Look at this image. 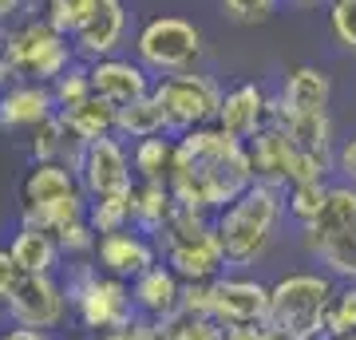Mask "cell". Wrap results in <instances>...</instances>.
I'll return each mask as SVG.
<instances>
[{
  "label": "cell",
  "instance_id": "4fadbf2b",
  "mask_svg": "<svg viewBox=\"0 0 356 340\" xmlns=\"http://www.w3.org/2000/svg\"><path fill=\"white\" fill-rule=\"evenodd\" d=\"M154 253H159V245L151 238H143V229H119V234H103L99 238V245H95V265H99L107 277L135 281L154 265Z\"/></svg>",
  "mask_w": 356,
  "mask_h": 340
},
{
  "label": "cell",
  "instance_id": "60d3db41",
  "mask_svg": "<svg viewBox=\"0 0 356 340\" xmlns=\"http://www.w3.org/2000/svg\"><path fill=\"white\" fill-rule=\"evenodd\" d=\"M0 340H48V332H40V328H4L0 332Z\"/></svg>",
  "mask_w": 356,
  "mask_h": 340
},
{
  "label": "cell",
  "instance_id": "7402d4cb",
  "mask_svg": "<svg viewBox=\"0 0 356 340\" xmlns=\"http://www.w3.org/2000/svg\"><path fill=\"white\" fill-rule=\"evenodd\" d=\"M175 194L166 182H135L131 190V226L143 229V234H159L163 222L175 210Z\"/></svg>",
  "mask_w": 356,
  "mask_h": 340
},
{
  "label": "cell",
  "instance_id": "484cf974",
  "mask_svg": "<svg viewBox=\"0 0 356 340\" xmlns=\"http://www.w3.org/2000/svg\"><path fill=\"white\" fill-rule=\"evenodd\" d=\"M8 253H13V261L20 265V273H51L56 261H60V241L51 238V234L20 226L13 245H8Z\"/></svg>",
  "mask_w": 356,
  "mask_h": 340
},
{
  "label": "cell",
  "instance_id": "ee69618b",
  "mask_svg": "<svg viewBox=\"0 0 356 340\" xmlns=\"http://www.w3.org/2000/svg\"><path fill=\"white\" fill-rule=\"evenodd\" d=\"M4 44H8V28L0 24V56H4Z\"/></svg>",
  "mask_w": 356,
  "mask_h": 340
},
{
  "label": "cell",
  "instance_id": "836d02e7",
  "mask_svg": "<svg viewBox=\"0 0 356 340\" xmlns=\"http://www.w3.org/2000/svg\"><path fill=\"white\" fill-rule=\"evenodd\" d=\"M329 24L337 44L356 56V0H329Z\"/></svg>",
  "mask_w": 356,
  "mask_h": 340
},
{
  "label": "cell",
  "instance_id": "d4e9b609",
  "mask_svg": "<svg viewBox=\"0 0 356 340\" xmlns=\"http://www.w3.org/2000/svg\"><path fill=\"white\" fill-rule=\"evenodd\" d=\"M175 151H178V135H151V139L135 143V151H131V166H135L139 182H170Z\"/></svg>",
  "mask_w": 356,
  "mask_h": 340
},
{
  "label": "cell",
  "instance_id": "4dcf8cb0",
  "mask_svg": "<svg viewBox=\"0 0 356 340\" xmlns=\"http://www.w3.org/2000/svg\"><path fill=\"white\" fill-rule=\"evenodd\" d=\"M88 222L95 234H119L131 226V194L127 198H95L88 202Z\"/></svg>",
  "mask_w": 356,
  "mask_h": 340
},
{
  "label": "cell",
  "instance_id": "8992f818",
  "mask_svg": "<svg viewBox=\"0 0 356 340\" xmlns=\"http://www.w3.org/2000/svg\"><path fill=\"white\" fill-rule=\"evenodd\" d=\"M135 51L147 72H159V76L191 72V63L202 56V32L182 16H151L139 28Z\"/></svg>",
  "mask_w": 356,
  "mask_h": 340
},
{
  "label": "cell",
  "instance_id": "d6a6232c",
  "mask_svg": "<svg viewBox=\"0 0 356 340\" xmlns=\"http://www.w3.org/2000/svg\"><path fill=\"white\" fill-rule=\"evenodd\" d=\"M64 135L67 127L60 119V111L44 119V123L32 131V154H36V163H60V151H64Z\"/></svg>",
  "mask_w": 356,
  "mask_h": 340
},
{
  "label": "cell",
  "instance_id": "74e56055",
  "mask_svg": "<svg viewBox=\"0 0 356 340\" xmlns=\"http://www.w3.org/2000/svg\"><path fill=\"white\" fill-rule=\"evenodd\" d=\"M20 277H24V273H20V265L13 261V253L0 250V301H8V297H13L16 285H20Z\"/></svg>",
  "mask_w": 356,
  "mask_h": 340
},
{
  "label": "cell",
  "instance_id": "7bdbcfd3",
  "mask_svg": "<svg viewBox=\"0 0 356 340\" xmlns=\"http://www.w3.org/2000/svg\"><path fill=\"white\" fill-rule=\"evenodd\" d=\"M8 79H13V67H8V60L0 56V95L8 91Z\"/></svg>",
  "mask_w": 356,
  "mask_h": 340
},
{
  "label": "cell",
  "instance_id": "44dd1931",
  "mask_svg": "<svg viewBox=\"0 0 356 340\" xmlns=\"http://www.w3.org/2000/svg\"><path fill=\"white\" fill-rule=\"evenodd\" d=\"M83 194V182L67 163H36L28 170L24 186H20V198L24 206H44V202H64Z\"/></svg>",
  "mask_w": 356,
  "mask_h": 340
},
{
  "label": "cell",
  "instance_id": "603a6c76",
  "mask_svg": "<svg viewBox=\"0 0 356 340\" xmlns=\"http://www.w3.org/2000/svg\"><path fill=\"white\" fill-rule=\"evenodd\" d=\"M273 103V123L285 127L289 131V139L301 147V151H313V154H332V119L329 111L325 115H285L277 107V99Z\"/></svg>",
  "mask_w": 356,
  "mask_h": 340
},
{
  "label": "cell",
  "instance_id": "8d00e7d4",
  "mask_svg": "<svg viewBox=\"0 0 356 340\" xmlns=\"http://www.w3.org/2000/svg\"><path fill=\"white\" fill-rule=\"evenodd\" d=\"M44 20H48L56 32L72 36V24H76V13H72V0H44Z\"/></svg>",
  "mask_w": 356,
  "mask_h": 340
},
{
  "label": "cell",
  "instance_id": "9a60e30c",
  "mask_svg": "<svg viewBox=\"0 0 356 340\" xmlns=\"http://www.w3.org/2000/svg\"><path fill=\"white\" fill-rule=\"evenodd\" d=\"M88 67H91V91H95L99 99H107L111 107H131L135 99H143V95L154 91L143 63L107 56V60H95V63H88Z\"/></svg>",
  "mask_w": 356,
  "mask_h": 340
},
{
  "label": "cell",
  "instance_id": "bcb514c9",
  "mask_svg": "<svg viewBox=\"0 0 356 340\" xmlns=\"http://www.w3.org/2000/svg\"><path fill=\"white\" fill-rule=\"evenodd\" d=\"M341 340H356V332H353V337H341Z\"/></svg>",
  "mask_w": 356,
  "mask_h": 340
},
{
  "label": "cell",
  "instance_id": "e0dca14e",
  "mask_svg": "<svg viewBox=\"0 0 356 340\" xmlns=\"http://www.w3.org/2000/svg\"><path fill=\"white\" fill-rule=\"evenodd\" d=\"M131 293H135V309L147 313L151 321H159V325H166L182 313V277L170 265H151L143 277H135Z\"/></svg>",
  "mask_w": 356,
  "mask_h": 340
},
{
  "label": "cell",
  "instance_id": "277c9868",
  "mask_svg": "<svg viewBox=\"0 0 356 340\" xmlns=\"http://www.w3.org/2000/svg\"><path fill=\"white\" fill-rule=\"evenodd\" d=\"M332 285L325 273H285L273 285V309H269V325L293 332L297 340H325V309H329Z\"/></svg>",
  "mask_w": 356,
  "mask_h": 340
},
{
  "label": "cell",
  "instance_id": "7c38bea8",
  "mask_svg": "<svg viewBox=\"0 0 356 340\" xmlns=\"http://www.w3.org/2000/svg\"><path fill=\"white\" fill-rule=\"evenodd\" d=\"M163 253H166V265L182 277V285H206V281H218L222 277V269L229 265L214 222H210V229L194 234V238H182V241H175V245H166Z\"/></svg>",
  "mask_w": 356,
  "mask_h": 340
},
{
  "label": "cell",
  "instance_id": "f35d334b",
  "mask_svg": "<svg viewBox=\"0 0 356 340\" xmlns=\"http://www.w3.org/2000/svg\"><path fill=\"white\" fill-rule=\"evenodd\" d=\"M337 170H341V175L356 186V135H353L348 143H344L341 151H337Z\"/></svg>",
  "mask_w": 356,
  "mask_h": 340
},
{
  "label": "cell",
  "instance_id": "5b68a950",
  "mask_svg": "<svg viewBox=\"0 0 356 340\" xmlns=\"http://www.w3.org/2000/svg\"><path fill=\"white\" fill-rule=\"evenodd\" d=\"M163 103L166 119H170V135H186L198 127H214L218 111H222V88L218 79L202 76V72H175V76H159L151 91Z\"/></svg>",
  "mask_w": 356,
  "mask_h": 340
},
{
  "label": "cell",
  "instance_id": "1f68e13d",
  "mask_svg": "<svg viewBox=\"0 0 356 340\" xmlns=\"http://www.w3.org/2000/svg\"><path fill=\"white\" fill-rule=\"evenodd\" d=\"M51 95H56V107L64 111V107H76V103H83L88 95H95L91 91V67H79V63H72L64 76L51 83Z\"/></svg>",
  "mask_w": 356,
  "mask_h": 340
},
{
  "label": "cell",
  "instance_id": "83f0119b",
  "mask_svg": "<svg viewBox=\"0 0 356 340\" xmlns=\"http://www.w3.org/2000/svg\"><path fill=\"white\" fill-rule=\"evenodd\" d=\"M356 332V281L332 293L329 309H325V340H341Z\"/></svg>",
  "mask_w": 356,
  "mask_h": 340
},
{
  "label": "cell",
  "instance_id": "9c48e42d",
  "mask_svg": "<svg viewBox=\"0 0 356 340\" xmlns=\"http://www.w3.org/2000/svg\"><path fill=\"white\" fill-rule=\"evenodd\" d=\"M4 305H8L13 325L48 332V328H56L60 321H64L67 293H64V285H56L51 273H24L20 285H16V293Z\"/></svg>",
  "mask_w": 356,
  "mask_h": 340
},
{
  "label": "cell",
  "instance_id": "b9f144b4",
  "mask_svg": "<svg viewBox=\"0 0 356 340\" xmlns=\"http://www.w3.org/2000/svg\"><path fill=\"white\" fill-rule=\"evenodd\" d=\"M24 4H28V0H0V24H8V20H13Z\"/></svg>",
  "mask_w": 356,
  "mask_h": 340
},
{
  "label": "cell",
  "instance_id": "6da1fadb",
  "mask_svg": "<svg viewBox=\"0 0 356 340\" xmlns=\"http://www.w3.org/2000/svg\"><path fill=\"white\" fill-rule=\"evenodd\" d=\"M166 186L182 206H191L198 214L226 210L245 186H254V166H250L245 143L226 135L218 123L178 135L175 170Z\"/></svg>",
  "mask_w": 356,
  "mask_h": 340
},
{
  "label": "cell",
  "instance_id": "d590c367",
  "mask_svg": "<svg viewBox=\"0 0 356 340\" xmlns=\"http://www.w3.org/2000/svg\"><path fill=\"white\" fill-rule=\"evenodd\" d=\"M222 4H226V13L234 16V20H242V24H261V20H269L273 8H277V0H222Z\"/></svg>",
  "mask_w": 356,
  "mask_h": 340
},
{
  "label": "cell",
  "instance_id": "f546056e",
  "mask_svg": "<svg viewBox=\"0 0 356 340\" xmlns=\"http://www.w3.org/2000/svg\"><path fill=\"white\" fill-rule=\"evenodd\" d=\"M313 253L329 265L332 277L356 281V229H348V234H341V238H332V241H325V245H317Z\"/></svg>",
  "mask_w": 356,
  "mask_h": 340
},
{
  "label": "cell",
  "instance_id": "cb8c5ba5",
  "mask_svg": "<svg viewBox=\"0 0 356 340\" xmlns=\"http://www.w3.org/2000/svg\"><path fill=\"white\" fill-rule=\"evenodd\" d=\"M60 119H64V123L72 127L83 143H95V139H103V135H115L119 107H111V103L99 99V95H88V99L76 103V107H64Z\"/></svg>",
  "mask_w": 356,
  "mask_h": 340
},
{
  "label": "cell",
  "instance_id": "d6986e66",
  "mask_svg": "<svg viewBox=\"0 0 356 340\" xmlns=\"http://www.w3.org/2000/svg\"><path fill=\"white\" fill-rule=\"evenodd\" d=\"M332 99V83L321 67H293L285 76L277 107L285 115H325Z\"/></svg>",
  "mask_w": 356,
  "mask_h": 340
},
{
  "label": "cell",
  "instance_id": "f6af8a7d",
  "mask_svg": "<svg viewBox=\"0 0 356 340\" xmlns=\"http://www.w3.org/2000/svg\"><path fill=\"white\" fill-rule=\"evenodd\" d=\"M297 4H317V0H297Z\"/></svg>",
  "mask_w": 356,
  "mask_h": 340
},
{
  "label": "cell",
  "instance_id": "4316f807",
  "mask_svg": "<svg viewBox=\"0 0 356 340\" xmlns=\"http://www.w3.org/2000/svg\"><path fill=\"white\" fill-rule=\"evenodd\" d=\"M115 135L123 139H151V135H170V119H166L163 103L154 95H143L131 107H119V123H115Z\"/></svg>",
  "mask_w": 356,
  "mask_h": 340
},
{
  "label": "cell",
  "instance_id": "e575fe53",
  "mask_svg": "<svg viewBox=\"0 0 356 340\" xmlns=\"http://www.w3.org/2000/svg\"><path fill=\"white\" fill-rule=\"evenodd\" d=\"M56 241H60V253H67V257H88V253H95V245H99V234L91 229L88 218H79V222H72Z\"/></svg>",
  "mask_w": 356,
  "mask_h": 340
},
{
  "label": "cell",
  "instance_id": "30bf717a",
  "mask_svg": "<svg viewBox=\"0 0 356 340\" xmlns=\"http://www.w3.org/2000/svg\"><path fill=\"white\" fill-rule=\"evenodd\" d=\"M72 309L79 313L83 328H91V332H115V328L135 325V293L127 289V281L107 277L103 269Z\"/></svg>",
  "mask_w": 356,
  "mask_h": 340
},
{
  "label": "cell",
  "instance_id": "8fae6325",
  "mask_svg": "<svg viewBox=\"0 0 356 340\" xmlns=\"http://www.w3.org/2000/svg\"><path fill=\"white\" fill-rule=\"evenodd\" d=\"M214 293V321L218 325H266L273 309V289L250 277H218Z\"/></svg>",
  "mask_w": 356,
  "mask_h": 340
},
{
  "label": "cell",
  "instance_id": "ab89813d",
  "mask_svg": "<svg viewBox=\"0 0 356 340\" xmlns=\"http://www.w3.org/2000/svg\"><path fill=\"white\" fill-rule=\"evenodd\" d=\"M269 321L266 325H226V340H266Z\"/></svg>",
  "mask_w": 356,
  "mask_h": 340
},
{
  "label": "cell",
  "instance_id": "7a4b0ae2",
  "mask_svg": "<svg viewBox=\"0 0 356 340\" xmlns=\"http://www.w3.org/2000/svg\"><path fill=\"white\" fill-rule=\"evenodd\" d=\"M281 214H285V194L277 186H266V182L245 186L226 210H218L214 229H218V238H222L226 261L254 265L269 250V241H273V234L281 226Z\"/></svg>",
  "mask_w": 356,
  "mask_h": 340
},
{
  "label": "cell",
  "instance_id": "ba28073f",
  "mask_svg": "<svg viewBox=\"0 0 356 340\" xmlns=\"http://www.w3.org/2000/svg\"><path fill=\"white\" fill-rule=\"evenodd\" d=\"M79 182H83L88 202L127 198L131 190H135V166H131L123 143L115 139V135H103V139L88 143V154L79 163Z\"/></svg>",
  "mask_w": 356,
  "mask_h": 340
},
{
  "label": "cell",
  "instance_id": "3957f363",
  "mask_svg": "<svg viewBox=\"0 0 356 340\" xmlns=\"http://www.w3.org/2000/svg\"><path fill=\"white\" fill-rule=\"evenodd\" d=\"M72 36L56 32L44 16H32L24 24L8 28V44H4V60L13 67V76L28 79V83H56L67 67L76 63V44H67Z\"/></svg>",
  "mask_w": 356,
  "mask_h": 340
},
{
  "label": "cell",
  "instance_id": "5bb4252c",
  "mask_svg": "<svg viewBox=\"0 0 356 340\" xmlns=\"http://www.w3.org/2000/svg\"><path fill=\"white\" fill-rule=\"evenodd\" d=\"M250 166H254V182L285 190L293 175V159H297V143L289 139V131L277 123H269L266 131H257L254 139L245 143Z\"/></svg>",
  "mask_w": 356,
  "mask_h": 340
},
{
  "label": "cell",
  "instance_id": "52a82bcc",
  "mask_svg": "<svg viewBox=\"0 0 356 340\" xmlns=\"http://www.w3.org/2000/svg\"><path fill=\"white\" fill-rule=\"evenodd\" d=\"M72 13H76V24H72L76 56H83L91 63L107 60L119 48L123 28H127L123 0H72Z\"/></svg>",
  "mask_w": 356,
  "mask_h": 340
},
{
  "label": "cell",
  "instance_id": "ffe728a7",
  "mask_svg": "<svg viewBox=\"0 0 356 340\" xmlns=\"http://www.w3.org/2000/svg\"><path fill=\"white\" fill-rule=\"evenodd\" d=\"M348 229H356V186L341 182V186H329V198L321 206V214L305 226V241L309 250H317V245L341 238Z\"/></svg>",
  "mask_w": 356,
  "mask_h": 340
},
{
  "label": "cell",
  "instance_id": "2e32d148",
  "mask_svg": "<svg viewBox=\"0 0 356 340\" xmlns=\"http://www.w3.org/2000/svg\"><path fill=\"white\" fill-rule=\"evenodd\" d=\"M269 123H273V103L261 95L257 83H238L234 91H226L222 111H218V127H222L226 135L250 143L257 131H266Z\"/></svg>",
  "mask_w": 356,
  "mask_h": 340
},
{
  "label": "cell",
  "instance_id": "ac0fdd59",
  "mask_svg": "<svg viewBox=\"0 0 356 340\" xmlns=\"http://www.w3.org/2000/svg\"><path fill=\"white\" fill-rule=\"evenodd\" d=\"M60 111L48 83H16L0 95V127L4 131H36L44 119Z\"/></svg>",
  "mask_w": 356,
  "mask_h": 340
},
{
  "label": "cell",
  "instance_id": "f1b7e54d",
  "mask_svg": "<svg viewBox=\"0 0 356 340\" xmlns=\"http://www.w3.org/2000/svg\"><path fill=\"white\" fill-rule=\"evenodd\" d=\"M325 198H329V182H325V178H321V182H293L289 194H285V210H289L301 226H309V222L321 214Z\"/></svg>",
  "mask_w": 356,
  "mask_h": 340
}]
</instances>
